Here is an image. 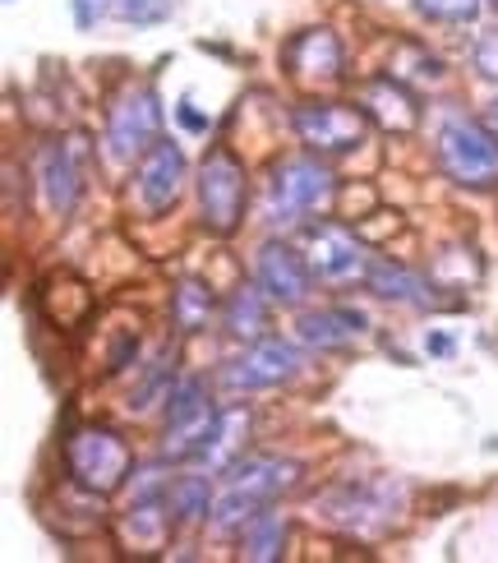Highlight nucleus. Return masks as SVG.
<instances>
[{
  "label": "nucleus",
  "instance_id": "nucleus-1",
  "mask_svg": "<svg viewBox=\"0 0 498 563\" xmlns=\"http://www.w3.org/2000/svg\"><path fill=\"white\" fill-rule=\"evenodd\" d=\"M305 476V462L277 457V453H250L235 466H226V485L212 508V527L218 531H241L254 512L273 508L281 495H291Z\"/></svg>",
  "mask_w": 498,
  "mask_h": 563
},
{
  "label": "nucleus",
  "instance_id": "nucleus-2",
  "mask_svg": "<svg viewBox=\"0 0 498 563\" xmlns=\"http://www.w3.org/2000/svg\"><path fill=\"white\" fill-rule=\"evenodd\" d=\"M65 466L84 495L111 499L134 481V449L111 426H75L65 434Z\"/></svg>",
  "mask_w": 498,
  "mask_h": 563
},
{
  "label": "nucleus",
  "instance_id": "nucleus-3",
  "mask_svg": "<svg viewBox=\"0 0 498 563\" xmlns=\"http://www.w3.org/2000/svg\"><path fill=\"white\" fill-rule=\"evenodd\" d=\"M332 195H337V176H332L328 157H319V153L281 157L268 172V222L300 227L310 213H323Z\"/></svg>",
  "mask_w": 498,
  "mask_h": 563
},
{
  "label": "nucleus",
  "instance_id": "nucleus-4",
  "mask_svg": "<svg viewBox=\"0 0 498 563\" xmlns=\"http://www.w3.org/2000/svg\"><path fill=\"white\" fill-rule=\"evenodd\" d=\"M199 222L208 236H235L245 222V203H250V176H245V162L235 157L226 144H212L199 162Z\"/></svg>",
  "mask_w": 498,
  "mask_h": 563
},
{
  "label": "nucleus",
  "instance_id": "nucleus-5",
  "mask_svg": "<svg viewBox=\"0 0 498 563\" xmlns=\"http://www.w3.org/2000/svg\"><path fill=\"white\" fill-rule=\"evenodd\" d=\"M443 176L462 190H494L498 185V134L476 115H447L434 139Z\"/></svg>",
  "mask_w": 498,
  "mask_h": 563
},
{
  "label": "nucleus",
  "instance_id": "nucleus-6",
  "mask_svg": "<svg viewBox=\"0 0 498 563\" xmlns=\"http://www.w3.org/2000/svg\"><path fill=\"white\" fill-rule=\"evenodd\" d=\"M401 508H407V485L392 476L342 481V485H332L319 504L323 518L346 531H378V527H388Z\"/></svg>",
  "mask_w": 498,
  "mask_h": 563
},
{
  "label": "nucleus",
  "instance_id": "nucleus-7",
  "mask_svg": "<svg viewBox=\"0 0 498 563\" xmlns=\"http://www.w3.org/2000/svg\"><path fill=\"white\" fill-rule=\"evenodd\" d=\"M162 98L153 84H125L107 107V153L111 162H139L162 139Z\"/></svg>",
  "mask_w": 498,
  "mask_h": 563
},
{
  "label": "nucleus",
  "instance_id": "nucleus-8",
  "mask_svg": "<svg viewBox=\"0 0 498 563\" xmlns=\"http://www.w3.org/2000/svg\"><path fill=\"white\" fill-rule=\"evenodd\" d=\"M305 356L300 346L287 342V338H258V342H245V351H235L231 361H222L218 369V384L226 393H264V388H281L291 384L300 374Z\"/></svg>",
  "mask_w": 498,
  "mask_h": 563
},
{
  "label": "nucleus",
  "instance_id": "nucleus-9",
  "mask_svg": "<svg viewBox=\"0 0 498 563\" xmlns=\"http://www.w3.org/2000/svg\"><path fill=\"white\" fill-rule=\"evenodd\" d=\"M291 125L300 134V144L319 153V157H346L369 139V115L365 107H346V102H323L310 98L291 111Z\"/></svg>",
  "mask_w": 498,
  "mask_h": 563
},
{
  "label": "nucleus",
  "instance_id": "nucleus-10",
  "mask_svg": "<svg viewBox=\"0 0 498 563\" xmlns=\"http://www.w3.org/2000/svg\"><path fill=\"white\" fill-rule=\"evenodd\" d=\"M33 176H37V190L46 199L56 218H69L84 199V176H88V139L84 134H69V139H46L33 157Z\"/></svg>",
  "mask_w": 498,
  "mask_h": 563
},
{
  "label": "nucleus",
  "instance_id": "nucleus-11",
  "mask_svg": "<svg viewBox=\"0 0 498 563\" xmlns=\"http://www.w3.org/2000/svg\"><path fill=\"white\" fill-rule=\"evenodd\" d=\"M222 407H212L208 397V384L199 379V374H189V379H180L171 388V397H166V430H162V457L185 466L189 457L199 453V443L208 439L212 420H218Z\"/></svg>",
  "mask_w": 498,
  "mask_h": 563
},
{
  "label": "nucleus",
  "instance_id": "nucleus-12",
  "mask_svg": "<svg viewBox=\"0 0 498 563\" xmlns=\"http://www.w3.org/2000/svg\"><path fill=\"white\" fill-rule=\"evenodd\" d=\"M305 241V260H310L314 277L328 287H346V282H365L374 254L355 241V231L337 227V222H310L300 231Z\"/></svg>",
  "mask_w": 498,
  "mask_h": 563
},
{
  "label": "nucleus",
  "instance_id": "nucleus-13",
  "mask_svg": "<svg viewBox=\"0 0 498 563\" xmlns=\"http://www.w3.org/2000/svg\"><path fill=\"white\" fill-rule=\"evenodd\" d=\"M185 180H189V162L176 139H157V144L134 162V199L148 218L171 213L185 195Z\"/></svg>",
  "mask_w": 498,
  "mask_h": 563
},
{
  "label": "nucleus",
  "instance_id": "nucleus-14",
  "mask_svg": "<svg viewBox=\"0 0 498 563\" xmlns=\"http://www.w3.org/2000/svg\"><path fill=\"white\" fill-rule=\"evenodd\" d=\"M254 282L264 287L277 305H287V310H296V305L310 300L314 291V268L310 260H305V250L287 245V241H264L254 254Z\"/></svg>",
  "mask_w": 498,
  "mask_h": 563
},
{
  "label": "nucleus",
  "instance_id": "nucleus-15",
  "mask_svg": "<svg viewBox=\"0 0 498 563\" xmlns=\"http://www.w3.org/2000/svg\"><path fill=\"white\" fill-rule=\"evenodd\" d=\"M361 107H365L369 121L378 130H388V134H411L420 125V98L411 92L407 79L392 75V69H384V75H369L361 84Z\"/></svg>",
  "mask_w": 498,
  "mask_h": 563
},
{
  "label": "nucleus",
  "instance_id": "nucleus-16",
  "mask_svg": "<svg viewBox=\"0 0 498 563\" xmlns=\"http://www.w3.org/2000/svg\"><path fill=\"white\" fill-rule=\"evenodd\" d=\"M369 333V314L355 305H319V310H300L296 338L314 351H346Z\"/></svg>",
  "mask_w": 498,
  "mask_h": 563
},
{
  "label": "nucleus",
  "instance_id": "nucleus-17",
  "mask_svg": "<svg viewBox=\"0 0 498 563\" xmlns=\"http://www.w3.org/2000/svg\"><path fill=\"white\" fill-rule=\"evenodd\" d=\"M281 65L296 79H314V84H337L342 79V42L332 29H305L281 46Z\"/></svg>",
  "mask_w": 498,
  "mask_h": 563
},
{
  "label": "nucleus",
  "instance_id": "nucleus-18",
  "mask_svg": "<svg viewBox=\"0 0 498 563\" xmlns=\"http://www.w3.org/2000/svg\"><path fill=\"white\" fill-rule=\"evenodd\" d=\"M245 434H250V407H222L218 420H212L208 439L199 443V453L189 457V466H203L212 476H226V466H235L245 457Z\"/></svg>",
  "mask_w": 498,
  "mask_h": 563
},
{
  "label": "nucleus",
  "instance_id": "nucleus-19",
  "mask_svg": "<svg viewBox=\"0 0 498 563\" xmlns=\"http://www.w3.org/2000/svg\"><path fill=\"white\" fill-rule=\"evenodd\" d=\"M273 296L258 287V282H245V287H235L226 300H222V328H226V338L235 342H258V338H268V328H273Z\"/></svg>",
  "mask_w": 498,
  "mask_h": 563
},
{
  "label": "nucleus",
  "instance_id": "nucleus-20",
  "mask_svg": "<svg viewBox=\"0 0 498 563\" xmlns=\"http://www.w3.org/2000/svg\"><path fill=\"white\" fill-rule=\"evenodd\" d=\"M365 287L378 296V300H392V305H434V282H424L416 268L397 264V260H374L369 273H365Z\"/></svg>",
  "mask_w": 498,
  "mask_h": 563
},
{
  "label": "nucleus",
  "instance_id": "nucleus-21",
  "mask_svg": "<svg viewBox=\"0 0 498 563\" xmlns=\"http://www.w3.org/2000/svg\"><path fill=\"white\" fill-rule=\"evenodd\" d=\"M166 508H171V522L176 527H199L212 518V508H218V489H212V472L203 476L189 472V476H176L171 489H166Z\"/></svg>",
  "mask_w": 498,
  "mask_h": 563
},
{
  "label": "nucleus",
  "instance_id": "nucleus-22",
  "mask_svg": "<svg viewBox=\"0 0 498 563\" xmlns=\"http://www.w3.org/2000/svg\"><path fill=\"white\" fill-rule=\"evenodd\" d=\"M212 310H218V296H212L203 277H180L171 287V323L180 333H203Z\"/></svg>",
  "mask_w": 498,
  "mask_h": 563
},
{
  "label": "nucleus",
  "instance_id": "nucleus-23",
  "mask_svg": "<svg viewBox=\"0 0 498 563\" xmlns=\"http://www.w3.org/2000/svg\"><path fill=\"white\" fill-rule=\"evenodd\" d=\"M281 550H287V518H281V512L264 508L241 527V559L273 563V559H281Z\"/></svg>",
  "mask_w": 498,
  "mask_h": 563
},
{
  "label": "nucleus",
  "instance_id": "nucleus-24",
  "mask_svg": "<svg viewBox=\"0 0 498 563\" xmlns=\"http://www.w3.org/2000/svg\"><path fill=\"white\" fill-rule=\"evenodd\" d=\"M171 388H176V356H171V346H162L157 356L148 361L139 388H130V411H148V407L166 402V397H171Z\"/></svg>",
  "mask_w": 498,
  "mask_h": 563
},
{
  "label": "nucleus",
  "instance_id": "nucleus-25",
  "mask_svg": "<svg viewBox=\"0 0 498 563\" xmlns=\"http://www.w3.org/2000/svg\"><path fill=\"white\" fill-rule=\"evenodd\" d=\"M420 19L430 23H443V29H466V23H476L485 14L489 0H411Z\"/></svg>",
  "mask_w": 498,
  "mask_h": 563
},
{
  "label": "nucleus",
  "instance_id": "nucleus-26",
  "mask_svg": "<svg viewBox=\"0 0 498 563\" xmlns=\"http://www.w3.org/2000/svg\"><path fill=\"white\" fill-rule=\"evenodd\" d=\"M111 19L130 23V29H157V23L171 19V0H115Z\"/></svg>",
  "mask_w": 498,
  "mask_h": 563
},
{
  "label": "nucleus",
  "instance_id": "nucleus-27",
  "mask_svg": "<svg viewBox=\"0 0 498 563\" xmlns=\"http://www.w3.org/2000/svg\"><path fill=\"white\" fill-rule=\"evenodd\" d=\"M471 65H476L480 79L498 84V29H489V33L476 37V46H471Z\"/></svg>",
  "mask_w": 498,
  "mask_h": 563
},
{
  "label": "nucleus",
  "instance_id": "nucleus-28",
  "mask_svg": "<svg viewBox=\"0 0 498 563\" xmlns=\"http://www.w3.org/2000/svg\"><path fill=\"white\" fill-rule=\"evenodd\" d=\"M69 10H75L79 33H92L102 19H111V14H115V0H69Z\"/></svg>",
  "mask_w": 498,
  "mask_h": 563
},
{
  "label": "nucleus",
  "instance_id": "nucleus-29",
  "mask_svg": "<svg viewBox=\"0 0 498 563\" xmlns=\"http://www.w3.org/2000/svg\"><path fill=\"white\" fill-rule=\"evenodd\" d=\"M176 115H180V125L189 130V134H208V115L189 102V98H180V107H176Z\"/></svg>",
  "mask_w": 498,
  "mask_h": 563
},
{
  "label": "nucleus",
  "instance_id": "nucleus-30",
  "mask_svg": "<svg viewBox=\"0 0 498 563\" xmlns=\"http://www.w3.org/2000/svg\"><path fill=\"white\" fill-rule=\"evenodd\" d=\"M424 351H430V356H453V338H447V333H430V338H424Z\"/></svg>",
  "mask_w": 498,
  "mask_h": 563
},
{
  "label": "nucleus",
  "instance_id": "nucleus-31",
  "mask_svg": "<svg viewBox=\"0 0 498 563\" xmlns=\"http://www.w3.org/2000/svg\"><path fill=\"white\" fill-rule=\"evenodd\" d=\"M485 125H489V130H494V134H498V98H494V102H489V107H485Z\"/></svg>",
  "mask_w": 498,
  "mask_h": 563
}]
</instances>
